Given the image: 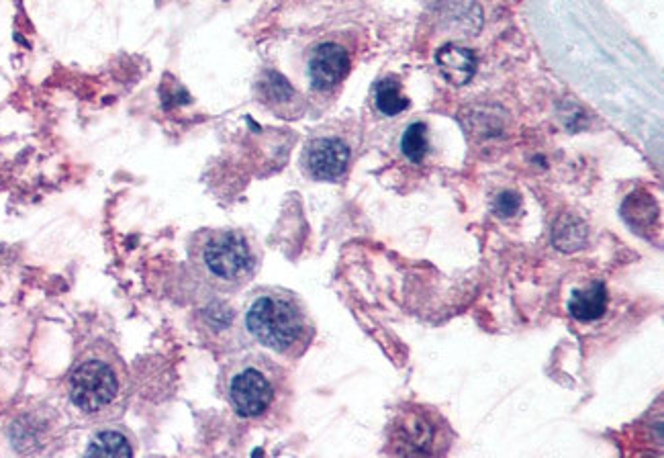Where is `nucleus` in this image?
Returning <instances> with one entry per match:
<instances>
[{
  "mask_svg": "<svg viewBox=\"0 0 664 458\" xmlns=\"http://www.w3.org/2000/svg\"><path fill=\"white\" fill-rule=\"evenodd\" d=\"M225 399L237 416L248 422H276L291 401L289 373L260 352L229 360L223 371Z\"/></svg>",
  "mask_w": 664,
  "mask_h": 458,
  "instance_id": "obj_1",
  "label": "nucleus"
},
{
  "mask_svg": "<svg viewBox=\"0 0 664 458\" xmlns=\"http://www.w3.org/2000/svg\"><path fill=\"white\" fill-rule=\"evenodd\" d=\"M244 324L258 344L293 360L303 356L315 338V326L305 303L287 289L266 287L256 291L246 305Z\"/></svg>",
  "mask_w": 664,
  "mask_h": 458,
  "instance_id": "obj_2",
  "label": "nucleus"
},
{
  "mask_svg": "<svg viewBox=\"0 0 664 458\" xmlns=\"http://www.w3.org/2000/svg\"><path fill=\"white\" fill-rule=\"evenodd\" d=\"M191 264L209 287L233 293L256 277L260 256L248 236L237 229H209L193 238Z\"/></svg>",
  "mask_w": 664,
  "mask_h": 458,
  "instance_id": "obj_3",
  "label": "nucleus"
},
{
  "mask_svg": "<svg viewBox=\"0 0 664 458\" xmlns=\"http://www.w3.org/2000/svg\"><path fill=\"white\" fill-rule=\"evenodd\" d=\"M127 397V375L121 358L94 352L82 358L70 375V401L86 416L121 414Z\"/></svg>",
  "mask_w": 664,
  "mask_h": 458,
  "instance_id": "obj_4",
  "label": "nucleus"
},
{
  "mask_svg": "<svg viewBox=\"0 0 664 458\" xmlns=\"http://www.w3.org/2000/svg\"><path fill=\"white\" fill-rule=\"evenodd\" d=\"M444 422L425 407L405 409L395 426V444H403L397 452L403 454H438L442 452L440 438H444Z\"/></svg>",
  "mask_w": 664,
  "mask_h": 458,
  "instance_id": "obj_5",
  "label": "nucleus"
},
{
  "mask_svg": "<svg viewBox=\"0 0 664 458\" xmlns=\"http://www.w3.org/2000/svg\"><path fill=\"white\" fill-rule=\"evenodd\" d=\"M350 54L340 43L325 41L319 43L317 48L311 52L307 62V74L309 82L319 93H327L334 90L344 82V78L350 72Z\"/></svg>",
  "mask_w": 664,
  "mask_h": 458,
  "instance_id": "obj_6",
  "label": "nucleus"
},
{
  "mask_svg": "<svg viewBox=\"0 0 664 458\" xmlns=\"http://www.w3.org/2000/svg\"><path fill=\"white\" fill-rule=\"evenodd\" d=\"M350 162V148L338 137H319L313 140L303 156L305 170L315 180H338Z\"/></svg>",
  "mask_w": 664,
  "mask_h": 458,
  "instance_id": "obj_7",
  "label": "nucleus"
},
{
  "mask_svg": "<svg viewBox=\"0 0 664 458\" xmlns=\"http://www.w3.org/2000/svg\"><path fill=\"white\" fill-rule=\"evenodd\" d=\"M438 66L442 76L454 84L462 86L472 80L474 72H477V58L466 48H458V45H444L438 52Z\"/></svg>",
  "mask_w": 664,
  "mask_h": 458,
  "instance_id": "obj_8",
  "label": "nucleus"
},
{
  "mask_svg": "<svg viewBox=\"0 0 664 458\" xmlns=\"http://www.w3.org/2000/svg\"><path fill=\"white\" fill-rule=\"evenodd\" d=\"M568 311L579 322H595L607 311V289L603 283H593L585 289H575L568 299Z\"/></svg>",
  "mask_w": 664,
  "mask_h": 458,
  "instance_id": "obj_9",
  "label": "nucleus"
},
{
  "mask_svg": "<svg viewBox=\"0 0 664 458\" xmlns=\"http://www.w3.org/2000/svg\"><path fill=\"white\" fill-rule=\"evenodd\" d=\"M622 215L636 229V232L638 229L642 232L644 227H650L656 221V203L646 191H636L626 199V203L622 207Z\"/></svg>",
  "mask_w": 664,
  "mask_h": 458,
  "instance_id": "obj_10",
  "label": "nucleus"
},
{
  "mask_svg": "<svg viewBox=\"0 0 664 458\" xmlns=\"http://www.w3.org/2000/svg\"><path fill=\"white\" fill-rule=\"evenodd\" d=\"M86 452L101 454V456H131V454H135V448L123 432L103 430L90 440Z\"/></svg>",
  "mask_w": 664,
  "mask_h": 458,
  "instance_id": "obj_11",
  "label": "nucleus"
},
{
  "mask_svg": "<svg viewBox=\"0 0 664 458\" xmlns=\"http://www.w3.org/2000/svg\"><path fill=\"white\" fill-rule=\"evenodd\" d=\"M554 240L558 242V248H562V250L583 248V244L587 240V225L575 215H564L556 225Z\"/></svg>",
  "mask_w": 664,
  "mask_h": 458,
  "instance_id": "obj_12",
  "label": "nucleus"
},
{
  "mask_svg": "<svg viewBox=\"0 0 664 458\" xmlns=\"http://www.w3.org/2000/svg\"><path fill=\"white\" fill-rule=\"evenodd\" d=\"M376 107L385 115H399L409 107V101L401 95V84L395 78H385L376 86Z\"/></svg>",
  "mask_w": 664,
  "mask_h": 458,
  "instance_id": "obj_13",
  "label": "nucleus"
},
{
  "mask_svg": "<svg viewBox=\"0 0 664 458\" xmlns=\"http://www.w3.org/2000/svg\"><path fill=\"white\" fill-rule=\"evenodd\" d=\"M401 150L411 162H421L428 154V127L423 123L409 125L401 137Z\"/></svg>",
  "mask_w": 664,
  "mask_h": 458,
  "instance_id": "obj_14",
  "label": "nucleus"
},
{
  "mask_svg": "<svg viewBox=\"0 0 664 458\" xmlns=\"http://www.w3.org/2000/svg\"><path fill=\"white\" fill-rule=\"evenodd\" d=\"M519 197L513 195V193H503L499 199H497V213L499 215H513L519 211Z\"/></svg>",
  "mask_w": 664,
  "mask_h": 458,
  "instance_id": "obj_15",
  "label": "nucleus"
}]
</instances>
